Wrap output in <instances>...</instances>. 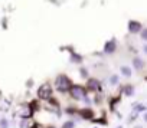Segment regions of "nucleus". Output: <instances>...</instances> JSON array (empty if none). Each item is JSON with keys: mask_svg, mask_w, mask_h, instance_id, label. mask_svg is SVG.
Segmentation results:
<instances>
[{"mask_svg": "<svg viewBox=\"0 0 147 128\" xmlns=\"http://www.w3.org/2000/svg\"><path fill=\"white\" fill-rule=\"evenodd\" d=\"M71 86H72V82H71L69 76H66V75H63V74H61V75L56 76V79H55V89H56L58 92L66 94Z\"/></svg>", "mask_w": 147, "mask_h": 128, "instance_id": "obj_1", "label": "nucleus"}, {"mask_svg": "<svg viewBox=\"0 0 147 128\" xmlns=\"http://www.w3.org/2000/svg\"><path fill=\"white\" fill-rule=\"evenodd\" d=\"M68 92H69V95H71L72 99H77V101H80V99H82L84 97H87V89H85V86H82V85L72 84V86L69 88Z\"/></svg>", "mask_w": 147, "mask_h": 128, "instance_id": "obj_2", "label": "nucleus"}, {"mask_svg": "<svg viewBox=\"0 0 147 128\" xmlns=\"http://www.w3.org/2000/svg\"><path fill=\"white\" fill-rule=\"evenodd\" d=\"M38 101H48L52 97V86L49 84H43L38 88Z\"/></svg>", "mask_w": 147, "mask_h": 128, "instance_id": "obj_3", "label": "nucleus"}, {"mask_svg": "<svg viewBox=\"0 0 147 128\" xmlns=\"http://www.w3.org/2000/svg\"><path fill=\"white\" fill-rule=\"evenodd\" d=\"M85 89L90 91V92H101L102 91V86H101V82L97 78H88L87 88Z\"/></svg>", "mask_w": 147, "mask_h": 128, "instance_id": "obj_4", "label": "nucleus"}, {"mask_svg": "<svg viewBox=\"0 0 147 128\" xmlns=\"http://www.w3.org/2000/svg\"><path fill=\"white\" fill-rule=\"evenodd\" d=\"M82 119H87V121H91V119H94L95 118V111L91 108V107H85V108H81V109H78V112H77Z\"/></svg>", "mask_w": 147, "mask_h": 128, "instance_id": "obj_5", "label": "nucleus"}, {"mask_svg": "<svg viewBox=\"0 0 147 128\" xmlns=\"http://www.w3.org/2000/svg\"><path fill=\"white\" fill-rule=\"evenodd\" d=\"M143 29V25L138 22V20H130L128 22V32L136 35V33H140V30Z\"/></svg>", "mask_w": 147, "mask_h": 128, "instance_id": "obj_6", "label": "nucleus"}, {"mask_svg": "<svg viewBox=\"0 0 147 128\" xmlns=\"http://www.w3.org/2000/svg\"><path fill=\"white\" fill-rule=\"evenodd\" d=\"M115 49H117V40H115L114 38H113L111 40L105 42V45H104V52H105V53H114Z\"/></svg>", "mask_w": 147, "mask_h": 128, "instance_id": "obj_7", "label": "nucleus"}, {"mask_svg": "<svg viewBox=\"0 0 147 128\" xmlns=\"http://www.w3.org/2000/svg\"><path fill=\"white\" fill-rule=\"evenodd\" d=\"M28 108H29L30 114H32V115H35V112H38V111L40 109V104H39V101H38V99H33V101H30V102L28 104Z\"/></svg>", "mask_w": 147, "mask_h": 128, "instance_id": "obj_8", "label": "nucleus"}, {"mask_svg": "<svg viewBox=\"0 0 147 128\" xmlns=\"http://www.w3.org/2000/svg\"><path fill=\"white\" fill-rule=\"evenodd\" d=\"M121 91H123V94H124L125 97H133V94H134V86H133L131 84H125L124 86H121Z\"/></svg>", "mask_w": 147, "mask_h": 128, "instance_id": "obj_9", "label": "nucleus"}, {"mask_svg": "<svg viewBox=\"0 0 147 128\" xmlns=\"http://www.w3.org/2000/svg\"><path fill=\"white\" fill-rule=\"evenodd\" d=\"M133 66H134L137 71H141V69L144 68V60H143L141 58H137V56H136V58L133 59Z\"/></svg>", "mask_w": 147, "mask_h": 128, "instance_id": "obj_10", "label": "nucleus"}, {"mask_svg": "<svg viewBox=\"0 0 147 128\" xmlns=\"http://www.w3.org/2000/svg\"><path fill=\"white\" fill-rule=\"evenodd\" d=\"M71 62H74V63H81V62H82V56L78 55V53H75L74 50H71Z\"/></svg>", "mask_w": 147, "mask_h": 128, "instance_id": "obj_11", "label": "nucleus"}, {"mask_svg": "<svg viewBox=\"0 0 147 128\" xmlns=\"http://www.w3.org/2000/svg\"><path fill=\"white\" fill-rule=\"evenodd\" d=\"M120 101H121V97H114V98H111V99H110V109H111V111H115V105H117Z\"/></svg>", "mask_w": 147, "mask_h": 128, "instance_id": "obj_12", "label": "nucleus"}, {"mask_svg": "<svg viewBox=\"0 0 147 128\" xmlns=\"http://www.w3.org/2000/svg\"><path fill=\"white\" fill-rule=\"evenodd\" d=\"M146 109H147V108H146V105H144V104H136L133 111L138 114V112H146Z\"/></svg>", "mask_w": 147, "mask_h": 128, "instance_id": "obj_13", "label": "nucleus"}, {"mask_svg": "<svg viewBox=\"0 0 147 128\" xmlns=\"http://www.w3.org/2000/svg\"><path fill=\"white\" fill-rule=\"evenodd\" d=\"M94 124H101V125H108V121H107V118L105 117H102V118H94V119H91Z\"/></svg>", "mask_w": 147, "mask_h": 128, "instance_id": "obj_14", "label": "nucleus"}, {"mask_svg": "<svg viewBox=\"0 0 147 128\" xmlns=\"http://www.w3.org/2000/svg\"><path fill=\"white\" fill-rule=\"evenodd\" d=\"M61 128H75V122H74L72 119H66V121L62 124Z\"/></svg>", "mask_w": 147, "mask_h": 128, "instance_id": "obj_15", "label": "nucleus"}, {"mask_svg": "<svg viewBox=\"0 0 147 128\" xmlns=\"http://www.w3.org/2000/svg\"><path fill=\"white\" fill-rule=\"evenodd\" d=\"M65 112L68 115H75L78 112V108L77 107H68V108H65Z\"/></svg>", "mask_w": 147, "mask_h": 128, "instance_id": "obj_16", "label": "nucleus"}, {"mask_svg": "<svg viewBox=\"0 0 147 128\" xmlns=\"http://www.w3.org/2000/svg\"><path fill=\"white\" fill-rule=\"evenodd\" d=\"M0 128H9V119L2 117L0 118Z\"/></svg>", "mask_w": 147, "mask_h": 128, "instance_id": "obj_17", "label": "nucleus"}, {"mask_svg": "<svg viewBox=\"0 0 147 128\" xmlns=\"http://www.w3.org/2000/svg\"><path fill=\"white\" fill-rule=\"evenodd\" d=\"M121 74L128 78V76H131V69L128 66H121Z\"/></svg>", "mask_w": 147, "mask_h": 128, "instance_id": "obj_18", "label": "nucleus"}, {"mask_svg": "<svg viewBox=\"0 0 147 128\" xmlns=\"http://www.w3.org/2000/svg\"><path fill=\"white\" fill-rule=\"evenodd\" d=\"M137 118H138V114L133 111V112H131V115H130V118H128V124H131V122H134V121H136Z\"/></svg>", "mask_w": 147, "mask_h": 128, "instance_id": "obj_19", "label": "nucleus"}, {"mask_svg": "<svg viewBox=\"0 0 147 128\" xmlns=\"http://www.w3.org/2000/svg\"><path fill=\"white\" fill-rule=\"evenodd\" d=\"M110 82H111V85H117V84H118V76H117V75H113V76L110 78Z\"/></svg>", "mask_w": 147, "mask_h": 128, "instance_id": "obj_20", "label": "nucleus"}, {"mask_svg": "<svg viewBox=\"0 0 147 128\" xmlns=\"http://www.w3.org/2000/svg\"><path fill=\"white\" fill-rule=\"evenodd\" d=\"M140 33H141V39H143V40H146V39H147V29H146V27H143V29L140 30Z\"/></svg>", "mask_w": 147, "mask_h": 128, "instance_id": "obj_21", "label": "nucleus"}, {"mask_svg": "<svg viewBox=\"0 0 147 128\" xmlns=\"http://www.w3.org/2000/svg\"><path fill=\"white\" fill-rule=\"evenodd\" d=\"M81 76L82 78H88V71L85 68H81Z\"/></svg>", "mask_w": 147, "mask_h": 128, "instance_id": "obj_22", "label": "nucleus"}, {"mask_svg": "<svg viewBox=\"0 0 147 128\" xmlns=\"http://www.w3.org/2000/svg\"><path fill=\"white\" fill-rule=\"evenodd\" d=\"M26 124H28V119H22L20 121V127L22 128H26Z\"/></svg>", "mask_w": 147, "mask_h": 128, "instance_id": "obj_23", "label": "nucleus"}, {"mask_svg": "<svg viewBox=\"0 0 147 128\" xmlns=\"http://www.w3.org/2000/svg\"><path fill=\"white\" fill-rule=\"evenodd\" d=\"M82 99H84V102H85L87 105H90V104H91V99H90V98H87V97H84Z\"/></svg>", "mask_w": 147, "mask_h": 128, "instance_id": "obj_24", "label": "nucleus"}, {"mask_svg": "<svg viewBox=\"0 0 147 128\" xmlns=\"http://www.w3.org/2000/svg\"><path fill=\"white\" fill-rule=\"evenodd\" d=\"M134 128H143V127H140V125H137V127H134Z\"/></svg>", "mask_w": 147, "mask_h": 128, "instance_id": "obj_25", "label": "nucleus"}, {"mask_svg": "<svg viewBox=\"0 0 147 128\" xmlns=\"http://www.w3.org/2000/svg\"><path fill=\"white\" fill-rule=\"evenodd\" d=\"M117 128H123V125H118V127H117Z\"/></svg>", "mask_w": 147, "mask_h": 128, "instance_id": "obj_26", "label": "nucleus"}, {"mask_svg": "<svg viewBox=\"0 0 147 128\" xmlns=\"http://www.w3.org/2000/svg\"><path fill=\"white\" fill-rule=\"evenodd\" d=\"M48 128H56V127H48Z\"/></svg>", "mask_w": 147, "mask_h": 128, "instance_id": "obj_27", "label": "nucleus"}]
</instances>
